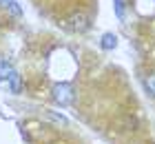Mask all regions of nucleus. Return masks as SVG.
Here are the masks:
<instances>
[{
	"instance_id": "nucleus-1",
	"label": "nucleus",
	"mask_w": 155,
	"mask_h": 144,
	"mask_svg": "<svg viewBox=\"0 0 155 144\" xmlns=\"http://www.w3.org/2000/svg\"><path fill=\"white\" fill-rule=\"evenodd\" d=\"M53 98H55V102H60V104H71L75 100L73 86L71 84H55L53 86Z\"/></svg>"
},
{
	"instance_id": "nucleus-2",
	"label": "nucleus",
	"mask_w": 155,
	"mask_h": 144,
	"mask_svg": "<svg viewBox=\"0 0 155 144\" xmlns=\"http://www.w3.org/2000/svg\"><path fill=\"white\" fill-rule=\"evenodd\" d=\"M18 75V71L11 67L9 62L7 60H2V58H0V80H7V82H11L13 78Z\"/></svg>"
},
{
	"instance_id": "nucleus-3",
	"label": "nucleus",
	"mask_w": 155,
	"mask_h": 144,
	"mask_svg": "<svg viewBox=\"0 0 155 144\" xmlns=\"http://www.w3.org/2000/svg\"><path fill=\"white\" fill-rule=\"evenodd\" d=\"M69 22H71L69 27L75 29V31H84V29L89 27V20L84 18V16H71V18H69Z\"/></svg>"
},
{
	"instance_id": "nucleus-4",
	"label": "nucleus",
	"mask_w": 155,
	"mask_h": 144,
	"mask_svg": "<svg viewBox=\"0 0 155 144\" xmlns=\"http://www.w3.org/2000/svg\"><path fill=\"white\" fill-rule=\"evenodd\" d=\"M0 5H2L5 9L11 13V16H22V9L18 7V2H16V0H0Z\"/></svg>"
},
{
	"instance_id": "nucleus-5",
	"label": "nucleus",
	"mask_w": 155,
	"mask_h": 144,
	"mask_svg": "<svg viewBox=\"0 0 155 144\" xmlns=\"http://www.w3.org/2000/svg\"><path fill=\"white\" fill-rule=\"evenodd\" d=\"M100 45H102L104 49H115V47H117V38H115V33H104Z\"/></svg>"
},
{
	"instance_id": "nucleus-6",
	"label": "nucleus",
	"mask_w": 155,
	"mask_h": 144,
	"mask_svg": "<svg viewBox=\"0 0 155 144\" xmlns=\"http://www.w3.org/2000/svg\"><path fill=\"white\" fill-rule=\"evenodd\" d=\"M144 89H146V91H149L151 95L155 98V73H153V75H146V78H144Z\"/></svg>"
},
{
	"instance_id": "nucleus-7",
	"label": "nucleus",
	"mask_w": 155,
	"mask_h": 144,
	"mask_svg": "<svg viewBox=\"0 0 155 144\" xmlns=\"http://www.w3.org/2000/svg\"><path fill=\"white\" fill-rule=\"evenodd\" d=\"M115 9H117V16L122 18L124 16V2H122V0H115Z\"/></svg>"
}]
</instances>
